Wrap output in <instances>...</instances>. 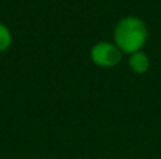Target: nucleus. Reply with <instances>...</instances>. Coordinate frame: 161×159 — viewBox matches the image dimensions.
I'll return each instance as SVG.
<instances>
[{
    "label": "nucleus",
    "instance_id": "1",
    "mask_svg": "<svg viewBox=\"0 0 161 159\" xmlns=\"http://www.w3.org/2000/svg\"><path fill=\"white\" fill-rule=\"evenodd\" d=\"M114 44L125 54H134L142 51L148 38V31L144 21L139 17H125L114 27Z\"/></svg>",
    "mask_w": 161,
    "mask_h": 159
},
{
    "label": "nucleus",
    "instance_id": "2",
    "mask_svg": "<svg viewBox=\"0 0 161 159\" xmlns=\"http://www.w3.org/2000/svg\"><path fill=\"white\" fill-rule=\"evenodd\" d=\"M123 52L114 42L100 41L92 47L91 59L95 65L100 68H113L120 64Z\"/></svg>",
    "mask_w": 161,
    "mask_h": 159
},
{
    "label": "nucleus",
    "instance_id": "3",
    "mask_svg": "<svg viewBox=\"0 0 161 159\" xmlns=\"http://www.w3.org/2000/svg\"><path fill=\"white\" fill-rule=\"evenodd\" d=\"M129 66L134 73H146L150 68V59H148L147 54L143 51H137V52L131 54L129 58Z\"/></svg>",
    "mask_w": 161,
    "mask_h": 159
},
{
    "label": "nucleus",
    "instance_id": "4",
    "mask_svg": "<svg viewBox=\"0 0 161 159\" xmlns=\"http://www.w3.org/2000/svg\"><path fill=\"white\" fill-rule=\"evenodd\" d=\"M11 42H13V37H11L8 27L0 23V52L7 51L11 47Z\"/></svg>",
    "mask_w": 161,
    "mask_h": 159
}]
</instances>
